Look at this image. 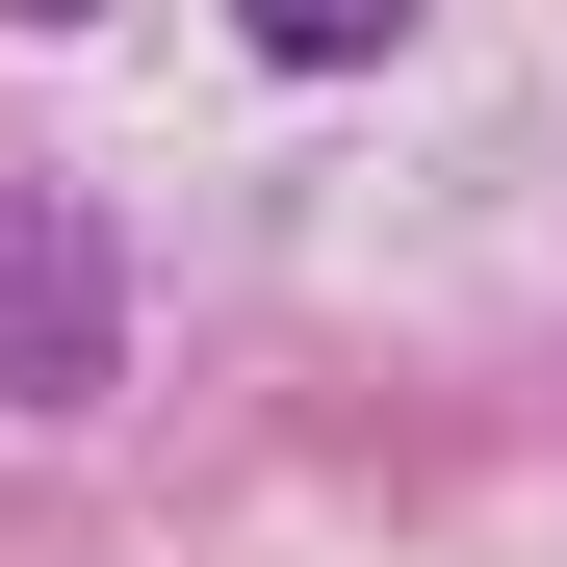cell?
<instances>
[{
    "instance_id": "cell-3",
    "label": "cell",
    "mask_w": 567,
    "mask_h": 567,
    "mask_svg": "<svg viewBox=\"0 0 567 567\" xmlns=\"http://www.w3.org/2000/svg\"><path fill=\"white\" fill-rule=\"evenodd\" d=\"M27 27H104V0H27Z\"/></svg>"
},
{
    "instance_id": "cell-2",
    "label": "cell",
    "mask_w": 567,
    "mask_h": 567,
    "mask_svg": "<svg viewBox=\"0 0 567 567\" xmlns=\"http://www.w3.org/2000/svg\"><path fill=\"white\" fill-rule=\"evenodd\" d=\"M388 27H413V0H258V52H310V78H336V52H388Z\"/></svg>"
},
{
    "instance_id": "cell-1",
    "label": "cell",
    "mask_w": 567,
    "mask_h": 567,
    "mask_svg": "<svg viewBox=\"0 0 567 567\" xmlns=\"http://www.w3.org/2000/svg\"><path fill=\"white\" fill-rule=\"evenodd\" d=\"M130 388V284L78 181H0V413H104Z\"/></svg>"
}]
</instances>
